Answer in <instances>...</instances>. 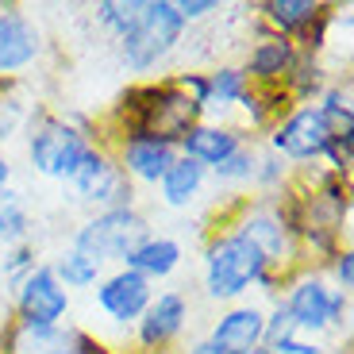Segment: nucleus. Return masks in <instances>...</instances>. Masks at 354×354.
<instances>
[{
	"label": "nucleus",
	"instance_id": "1",
	"mask_svg": "<svg viewBox=\"0 0 354 354\" xmlns=\"http://www.w3.org/2000/svg\"><path fill=\"white\" fill-rule=\"evenodd\" d=\"M100 147L97 131L81 120V115H58L46 108H31L24 127V154L31 174L43 181H58L70 185L81 162Z\"/></svg>",
	"mask_w": 354,
	"mask_h": 354
},
{
	"label": "nucleus",
	"instance_id": "2",
	"mask_svg": "<svg viewBox=\"0 0 354 354\" xmlns=\"http://www.w3.org/2000/svg\"><path fill=\"white\" fill-rule=\"evenodd\" d=\"M270 270L266 254L235 227H212L201 250V289L212 304H239Z\"/></svg>",
	"mask_w": 354,
	"mask_h": 354
},
{
	"label": "nucleus",
	"instance_id": "3",
	"mask_svg": "<svg viewBox=\"0 0 354 354\" xmlns=\"http://www.w3.org/2000/svg\"><path fill=\"white\" fill-rule=\"evenodd\" d=\"M285 312H289L297 335L304 339H324L331 331H346V316H351V292H339L316 270H292L281 285L277 297Z\"/></svg>",
	"mask_w": 354,
	"mask_h": 354
},
{
	"label": "nucleus",
	"instance_id": "4",
	"mask_svg": "<svg viewBox=\"0 0 354 354\" xmlns=\"http://www.w3.org/2000/svg\"><path fill=\"white\" fill-rule=\"evenodd\" d=\"M189 27L181 24L174 0H139V16L127 27L124 39H115V54L120 66L135 77H151L169 54L177 50V43L185 39Z\"/></svg>",
	"mask_w": 354,
	"mask_h": 354
},
{
	"label": "nucleus",
	"instance_id": "5",
	"mask_svg": "<svg viewBox=\"0 0 354 354\" xmlns=\"http://www.w3.org/2000/svg\"><path fill=\"white\" fill-rule=\"evenodd\" d=\"M151 235V220L139 208H112V212H88L85 220L73 227L70 247L93 254L100 266H124L127 254Z\"/></svg>",
	"mask_w": 354,
	"mask_h": 354
},
{
	"label": "nucleus",
	"instance_id": "6",
	"mask_svg": "<svg viewBox=\"0 0 354 354\" xmlns=\"http://www.w3.org/2000/svg\"><path fill=\"white\" fill-rule=\"evenodd\" d=\"M331 139H339V135L331 131L328 115L316 104H297L270 127L266 147L281 162H289V166H308V162H319L328 154Z\"/></svg>",
	"mask_w": 354,
	"mask_h": 354
},
{
	"label": "nucleus",
	"instance_id": "7",
	"mask_svg": "<svg viewBox=\"0 0 354 354\" xmlns=\"http://www.w3.org/2000/svg\"><path fill=\"white\" fill-rule=\"evenodd\" d=\"M70 193H73V201H77L81 208H88V212L135 208V201H139V196H135L139 189H135L131 177L120 169L112 147H97V151L81 162V169L70 181Z\"/></svg>",
	"mask_w": 354,
	"mask_h": 354
},
{
	"label": "nucleus",
	"instance_id": "8",
	"mask_svg": "<svg viewBox=\"0 0 354 354\" xmlns=\"http://www.w3.org/2000/svg\"><path fill=\"white\" fill-rule=\"evenodd\" d=\"M70 308H73V297H70V289L54 277L50 262H39L35 270L19 281V289L12 292L16 324H27V328H66Z\"/></svg>",
	"mask_w": 354,
	"mask_h": 354
},
{
	"label": "nucleus",
	"instance_id": "9",
	"mask_svg": "<svg viewBox=\"0 0 354 354\" xmlns=\"http://www.w3.org/2000/svg\"><path fill=\"white\" fill-rule=\"evenodd\" d=\"M154 292L158 289H154L147 277H139L135 270H127V266H115V270H108V274L93 285V304H97V312L104 316V324H112V328H120V331H135L139 316L147 312V304L154 301Z\"/></svg>",
	"mask_w": 354,
	"mask_h": 354
},
{
	"label": "nucleus",
	"instance_id": "10",
	"mask_svg": "<svg viewBox=\"0 0 354 354\" xmlns=\"http://www.w3.org/2000/svg\"><path fill=\"white\" fill-rule=\"evenodd\" d=\"M193 319V301L181 289H158L154 301L135 324V343L142 354H169V346L185 335Z\"/></svg>",
	"mask_w": 354,
	"mask_h": 354
},
{
	"label": "nucleus",
	"instance_id": "11",
	"mask_svg": "<svg viewBox=\"0 0 354 354\" xmlns=\"http://www.w3.org/2000/svg\"><path fill=\"white\" fill-rule=\"evenodd\" d=\"M204 343L212 346V354H247L266 346V308L254 301L227 304L204 331Z\"/></svg>",
	"mask_w": 354,
	"mask_h": 354
},
{
	"label": "nucleus",
	"instance_id": "12",
	"mask_svg": "<svg viewBox=\"0 0 354 354\" xmlns=\"http://www.w3.org/2000/svg\"><path fill=\"white\" fill-rule=\"evenodd\" d=\"M43 58V27L24 8H0V81L19 77Z\"/></svg>",
	"mask_w": 354,
	"mask_h": 354
},
{
	"label": "nucleus",
	"instance_id": "13",
	"mask_svg": "<svg viewBox=\"0 0 354 354\" xmlns=\"http://www.w3.org/2000/svg\"><path fill=\"white\" fill-rule=\"evenodd\" d=\"M297 58H301V46L292 43V39H285V35H274V31L258 19V39L250 43V50H247L243 73H247L250 85H266V88L281 85L285 88V81H289Z\"/></svg>",
	"mask_w": 354,
	"mask_h": 354
},
{
	"label": "nucleus",
	"instance_id": "14",
	"mask_svg": "<svg viewBox=\"0 0 354 354\" xmlns=\"http://www.w3.org/2000/svg\"><path fill=\"white\" fill-rule=\"evenodd\" d=\"M115 162H120V169H124L127 177H131V185H158L162 174H166L169 166H174L177 158V147L166 139H154V135H131V139H120L115 142Z\"/></svg>",
	"mask_w": 354,
	"mask_h": 354
},
{
	"label": "nucleus",
	"instance_id": "15",
	"mask_svg": "<svg viewBox=\"0 0 354 354\" xmlns=\"http://www.w3.org/2000/svg\"><path fill=\"white\" fill-rule=\"evenodd\" d=\"M247 139H250V131H243L239 124H223V120H201V124H193L185 135H181V142H177V154H185V158L201 162L204 169H212V166H220L223 158H231V154L239 151Z\"/></svg>",
	"mask_w": 354,
	"mask_h": 354
},
{
	"label": "nucleus",
	"instance_id": "16",
	"mask_svg": "<svg viewBox=\"0 0 354 354\" xmlns=\"http://www.w3.org/2000/svg\"><path fill=\"white\" fill-rule=\"evenodd\" d=\"M127 270H135L139 277H147V281H169V277L185 266V243L177 239V235H147V239L139 243V247L127 254Z\"/></svg>",
	"mask_w": 354,
	"mask_h": 354
},
{
	"label": "nucleus",
	"instance_id": "17",
	"mask_svg": "<svg viewBox=\"0 0 354 354\" xmlns=\"http://www.w3.org/2000/svg\"><path fill=\"white\" fill-rule=\"evenodd\" d=\"M204 185H208V169H204L201 162L185 158V154H177L174 166L162 174V181L154 189H158L162 208H169V212H189V208L204 196Z\"/></svg>",
	"mask_w": 354,
	"mask_h": 354
},
{
	"label": "nucleus",
	"instance_id": "18",
	"mask_svg": "<svg viewBox=\"0 0 354 354\" xmlns=\"http://www.w3.org/2000/svg\"><path fill=\"white\" fill-rule=\"evenodd\" d=\"M247 73L235 62H220L212 70H204V120H220L223 112L239 108V100L247 97Z\"/></svg>",
	"mask_w": 354,
	"mask_h": 354
},
{
	"label": "nucleus",
	"instance_id": "19",
	"mask_svg": "<svg viewBox=\"0 0 354 354\" xmlns=\"http://www.w3.org/2000/svg\"><path fill=\"white\" fill-rule=\"evenodd\" d=\"M324 4L316 0H266L262 4V24L274 31V35H285L297 43V35H308L312 27L324 24Z\"/></svg>",
	"mask_w": 354,
	"mask_h": 354
},
{
	"label": "nucleus",
	"instance_id": "20",
	"mask_svg": "<svg viewBox=\"0 0 354 354\" xmlns=\"http://www.w3.org/2000/svg\"><path fill=\"white\" fill-rule=\"evenodd\" d=\"M50 270H54V277H58L66 289H93V285H97L100 277L108 274V270H104V266H100L93 254H85V250L70 247V243H66V247L54 254Z\"/></svg>",
	"mask_w": 354,
	"mask_h": 354
},
{
	"label": "nucleus",
	"instance_id": "21",
	"mask_svg": "<svg viewBox=\"0 0 354 354\" xmlns=\"http://www.w3.org/2000/svg\"><path fill=\"white\" fill-rule=\"evenodd\" d=\"M31 227H35V216H31L27 196L19 189H4L0 193V250L27 243L31 239Z\"/></svg>",
	"mask_w": 354,
	"mask_h": 354
},
{
	"label": "nucleus",
	"instance_id": "22",
	"mask_svg": "<svg viewBox=\"0 0 354 354\" xmlns=\"http://www.w3.org/2000/svg\"><path fill=\"white\" fill-rule=\"evenodd\" d=\"M254 162H258V142L247 139L231 158H223L220 166L208 169V177H212L216 185H223V189H243V185L254 181Z\"/></svg>",
	"mask_w": 354,
	"mask_h": 354
},
{
	"label": "nucleus",
	"instance_id": "23",
	"mask_svg": "<svg viewBox=\"0 0 354 354\" xmlns=\"http://www.w3.org/2000/svg\"><path fill=\"white\" fill-rule=\"evenodd\" d=\"M35 266H39V247H35L31 239L0 250V277H4V289H8V297L19 289V281H24V277L31 274Z\"/></svg>",
	"mask_w": 354,
	"mask_h": 354
},
{
	"label": "nucleus",
	"instance_id": "24",
	"mask_svg": "<svg viewBox=\"0 0 354 354\" xmlns=\"http://www.w3.org/2000/svg\"><path fill=\"white\" fill-rule=\"evenodd\" d=\"M62 343H66V351H70V354H115L112 346H108L104 339L97 335V331H88V328H73V324H66Z\"/></svg>",
	"mask_w": 354,
	"mask_h": 354
},
{
	"label": "nucleus",
	"instance_id": "25",
	"mask_svg": "<svg viewBox=\"0 0 354 354\" xmlns=\"http://www.w3.org/2000/svg\"><path fill=\"white\" fill-rule=\"evenodd\" d=\"M292 335H297V328H292L289 312L274 301V308H266V346L285 343V339H292Z\"/></svg>",
	"mask_w": 354,
	"mask_h": 354
},
{
	"label": "nucleus",
	"instance_id": "26",
	"mask_svg": "<svg viewBox=\"0 0 354 354\" xmlns=\"http://www.w3.org/2000/svg\"><path fill=\"white\" fill-rule=\"evenodd\" d=\"M331 285H335L339 292H351L354 289V254L351 247H339L335 254H331Z\"/></svg>",
	"mask_w": 354,
	"mask_h": 354
},
{
	"label": "nucleus",
	"instance_id": "27",
	"mask_svg": "<svg viewBox=\"0 0 354 354\" xmlns=\"http://www.w3.org/2000/svg\"><path fill=\"white\" fill-rule=\"evenodd\" d=\"M177 16H181V24L193 27V24H204V19H212L216 12H223L216 0H174Z\"/></svg>",
	"mask_w": 354,
	"mask_h": 354
},
{
	"label": "nucleus",
	"instance_id": "28",
	"mask_svg": "<svg viewBox=\"0 0 354 354\" xmlns=\"http://www.w3.org/2000/svg\"><path fill=\"white\" fill-rule=\"evenodd\" d=\"M270 354H331L328 346L319 343V339H304V335H292L285 343H274Z\"/></svg>",
	"mask_w": 354,
	"mask_h": 354
},
{
	"label": "nucleus",
	"instance_id": "29",
	"mask_svg": "<svg viewBox=\"0 0 354 354\" xmlns=\"http://www.w3.org/2000/svg\"><path fill=\"white\" fill-rule=\"evenodd\" d=\"M4 189H12V162H8V154H0V193Z\"/></svg>",
	"mask_w": 354,
	"mask_h": 354
},
{
	"label": "nucleus",
	"instance_id": "30",
	"mask_svg": "<svg viewBox=\"0 0 354 354\" xmlns=\"http://www.w3.org/2000/svg\"><path fill=\"white\" fill-rule=\"evenodd\" d=\"M43 354H70V351H66V343H58V346H50V351H43Z\"/></svg>",
	"mask_w": 354,
	"mask_h": 354
},
{
	"label": "nucleus",
	"instance_id": "31",
	"mask_svg": "<svg viewBox=\"0 0 354 354\" xmlns=\"http://www.w3.org/2000/svg\"><path fill=\"white\" fill-rule=\"evenodd\" d=\"M0 354H4V346H0Z\"/></svg>",
	"mask_w": 354,
	"mask_h": 354
}]
</instances>
